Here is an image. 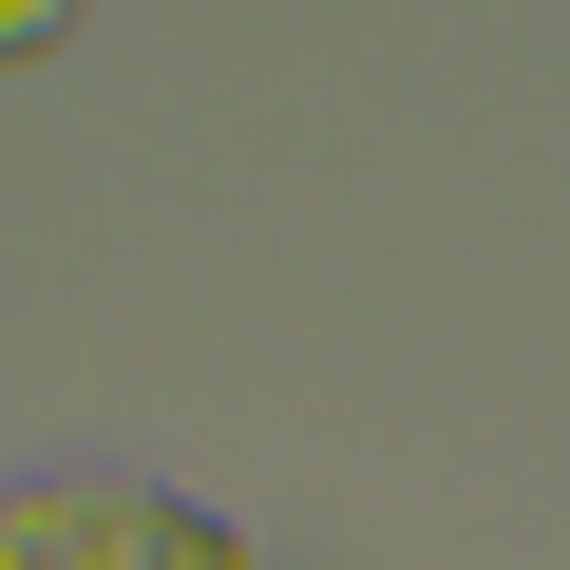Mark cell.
I'll list each match as a JSON object with an SVG mask.
<instances>
[{
	"label": "cell",
	"mask_w": 570,
	"mask_h": 570,
	"mask_svg": "<svg viewBox=\"0 0 570 570\" xmlns=\"http://www.w3.org/2000/svg\"><path fill=\"white\" fill-rule=\"evenodd\" d=\"M247 532L190 513V494H134V475H20L0 494V570H228Z\"/></svg>",
	"instance_id": "obj_1"
},
{
	"label": "cell",
	"mask_w": 570,
	"mask_h": 570,
	"mask_svg": "<svg viewBox=\"0 0 570 570\" xmlns=\"http://www.w3.org/2000/svg\"><path fill=\"white\" fill-rule=\"evenodd\" d=\"M39 39H77V0H0V58H39Z\"/></svg>",
	"instance_id": "obj_2"
}]
</instances>
